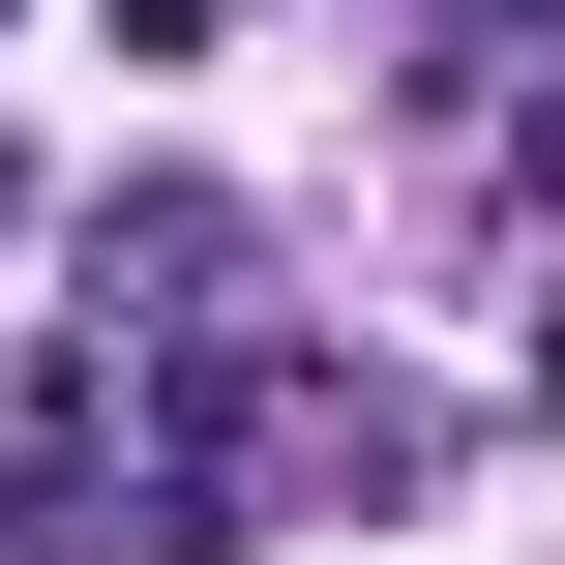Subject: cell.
Returning <instances> with one entry per match:
<instances>
[{
	"label": "cell",
	"instance_id": "1",
	"mask_svg": "<svg viewBox=\"0 0 565 565\" xmlns=\"http://www.w3.org/2000/svg\"><path fill=\"white\" fill-rule=\"evenodd\" d=\"M536 209H565V89H536Z\"/></svg>",
	"mask_w": 565,
	"mask_h": 565
},
{
	"label": "cell",
	"instance_id": "2",
	"mask_svg": "<svg viewBox=\"0 0 565 565\" xmlns=\"http://www.w3.org/2000/svg\"><path fill=\"white\" fill-rule=\"evenodd\" d=\"M536 417H565V328H536Z\"/></svg>",
	"mask_w": 565,
	"mask_h": 565
}]
</instances>
